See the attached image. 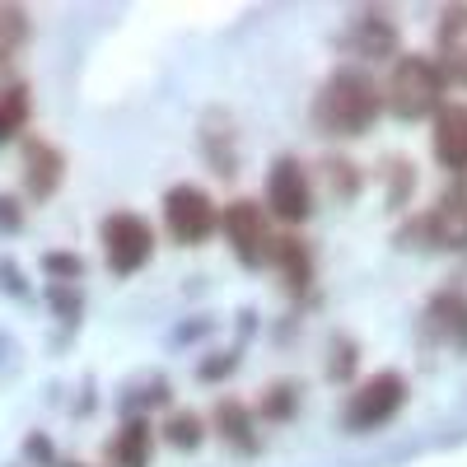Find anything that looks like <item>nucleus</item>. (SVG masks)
Instances as JSON below:
<instances>
[{
	"label": "nucleus",
	"mask_w": 467,
	"mask_h": 467,
	"mask_svg": "<svg viewBox=\"0 0 467 467\" xmlns=\"http://www.w3.org/2000/svg\"><path fill=\"white\" fill-rule=\"evenodd\" d=\"M383 112V89L369 80L365 70H337L332 80L314 99V127L323 136H365Z\"/></svg>",
	"instance_id": "obj_1"
},
{
	"label": "nucleus",
	"mask_w": 467,
	"mask_h": 467,
	"mask_svg": "<svg viewBox=\"0 0 467 467\" xmlns=\"http://www.w3.org/2000/svg\"><path fill=\"white\" fill-rule=\"evenodd\" d=\"M444 89L449 80L440 75L435 57H402L388 75V89H383V103L393 108V117L402 122H420V117H435L444 108Z\"/></svg>",
	"instance_id": "obj_2"
},
{
	"label": "nucleus",
	"mask_w": 467,
	"mask_h": 467,
	"mask_svg": "<svg viewBox=\"0 0 467 467\" xmlns=\"http://www.w3.org/2000/svg\"><path fill=\"white\" fill-rule=\"evenodd\" d=\"M407 402V379L398 369H383L374 379H365L346 402V431L350 435H369L379 425H388Z\"/></svg>",
	"instance_id": "obj_3"
},
{
	"label": "nucleus",
	"mask_w": 467,
	"mask_h": 467,
	"mask_svg": "<svg viewBox=\"0 0 467 467\" xmlns=\"http://www.w3.org/2000/svg\"><path fill=\"white\" fill-rule=\"evenodd\" d=\"M99 239H103V257H108V266L117 271V276H136V271L154 257V229L131 211L103 215Z\"/></svg>",
	"instance_id": "obj_4"
},
{
	"label": "nucleus",
	"mask_w": 467,
	"mask_h": 467,
	"mask_svg": "<svg viewBox=\"0 0 467 467\" xmlns=\"http://www.w3.org/2000/svg\"><path fill=\"white\" fill-rule=\"evenodd\" d=\"M215 220H220V211H215V202L206 197L197 182L169 187V197H164V224H169V234H173L178 244H187V248L206 244L211 234H215Z\"/></svg>",
	"instance_id": "obj_5"
},
{
	"label": "nucleus",
	"mask_w": 467,
	"mask_h": 467,
	"mask_svg": "<svg viewBox=\"0 0 467 467\" xmlns=\"http://www.w3.org/2000/svg\"><path fill=\"white\" fill-rule=\"evenodd\" d=\"M266 206H271V215L285 220V224H304L308 215H314V182H308L304 164L290 160V154H281V160L271 164Z\"/></svg>",
	"instance_id": "obj_6"
},
{
	"label": "nucleus",
	"mask_w": 467,
	"mask_h": 467,
	"mask_svg": "<svg viewBox=\"0 0 467 467\" xmlns=\"http://www.w3.org/2000/svg\"><path fill=\"white\" fill-rule=\"evenodd\" d=\"M215 229H224V239L234 248L244 266H262L266 253H271V229H266V215L257 202H229L215 220Z\"/></svg>",
	"instance_id": "obj_7"
},
{
	"label": "nucleus",
	"mask_w": 467,
	"mask_h": 467,
	"mask_svg": "<svg viewBox=\"0 0 467 467\" xmlns=\"http://www.w3.org/2000/svg\"><path fill=\"white\" fill-rule=\"evenodd\" d=\"M420 229L435 248H467V178L431 206V215L420 220Z\"/></svg>",
	"instance_id": "obj_8"
},
{
	"label": "nucleus",
	"mask_w": 467,
	"mask_h": 467,
	"mask_svg": "<svg viewBox=\"0 0 467 467\" xmlns=\"http://www.w3.org/2000/svg\"><path fill=\"white\" fill-rule=\"evenodd\" d=\"M61 178H66V154L52 140H37L33 136L24 145V192H28L33 202H47V197H57Z\"/></svg>",
	"instance_id": "obj_9"
},
{
	"label": "nucleus",
	"mask_w": 467,
	"mask_h": 467,
	"mask_svg": "<svg viewBox=\"0 0 467 467\" xmlns=\"http://www.w3.org/2000/svg\"><path fill=\"white\" fill-rule=\"evenodd\" d=\"M435 66L444 80L453 85H467V5H453L440 15V28H435Z\"/></svg>",
	"instance_id": "obj_10"
},
{
	"label": "nucleus",
	"mask_w": 467,
	"mask_h": 467,
	"mask_svg": "<svg viewBox=\"0 0 467 467\" xmlns=\"http://www.w3.org/2000/svg\"><path fill=\"white\" fill-rule=\"evenodd\" d=\"M435 160L444 173H467V108L462 103H444L435 112Z\"/></svg>",
	"instance_id": "obj_11"
},
{
	"label": "nucleus",
	"mask_w": 467,
	"mask_h": 467,
	"mask_svg": "<svg viewBox=\"0 0 467 467\" xmlns=\"http://www.w3.org/2000/svg\"><path fill=\"white\" fill-rule=\"evenodd\" d=\"M215 435H220L229 449H239V453H257V449H262V435H257L253 411H248L244 402H234V398L215 402Z\"/></svg>",
	"instance_id": "obj_12"
},
{
	"label": "nucleus",
	"mask_w": 467,
	"mask_h": 467,
	"mask_svg": "<svg viewBox=\"0 0 467 467\" xmlns=\"http://www.w3.org/2000/svg\"><path fill=\"white\" fill-rule=\"evenodd\" d=\"M398 24L388 19V15H365L356 19V33H350V47H356V57L365 61H388V57H398Z\"/></svg>",
	"instance_id": "obj_13"
},
{
	"label": "nucleus",
	"mask_w": 467,
	"mask_h": 467,
	"mask_svg": "<svg viewBox=\"0 0 467 467\" xmlns=\"http://www.w3.org/2000/svg\"><path fill=\"white\" fill-rule=\"evenodd\" d=\"M150 453H154V425L145 416H131L112 440V462L117 467H150Z\"/></svg>",
	"instance_id": "obj_14"
},
{
	"label": "nucleus",
	"mask_w": 467,
	"mask_h": 467,
	"mask_svg": "<svg viewBox=\"0 0 467 467\" xmlns=\"http://www.w3.org/2000/svg\"><path fill=\"white\" fill-rule=\"evenodd\" d=\"M266 262H276V266H281V276H285L290 290H304L308 281H314V257H308L304 239H295V234H285V239H271Z\"/></svg>",
	"instance_id": "obj_15"
},
{
	"label": "nucleus",
	"mask_w": 467,
	"mask_h": 467,
	"mask_svg": "<svg viewBox=\"0 0 467 467\" xmlns=\"http://www.w3.org/2000/svg\"><path fill=\"white\" fill-rule=\"evenodd\" d=\"M431 318H435V327L444 332L449 346L467 350V295L462 290H440L435 304H431Z\"/></svg>",
	"instance_id": "obj_16"
},
{
	"label": "nucleus",
	"mask_w": 467,
	"mask_h": 467,
	"mask_svg": "<svg viewBox=\"0 0 467 467\" xmlns=\"http://www.w3.org/2000/svg\"><path fill=\"white\" fill-rule=\"evenodd\" d=\"M28 122V85H5L0 89V145L15 140Z\"/></svg>",
	"instance_id": "obj_17"
},
{
	"label": "nucleus",
	"mask_w": 467,
	"mask_h": 467,
	"mask_svg": "<svg viewBox=\"0 0 467 467\" xmlns=\"http://www.w3.org/2000/svg\"><path fill=\"white\" fill-rule=\"evenodd\" d=\"M24 43H28V15L19 5H0V66H10Z\"/></svg>",
	"instance_id": "obj_18"
},
{
	"label": "nucleus",
	"mask_w": 467,
	"mask_h": 467,
	"mask_svg": "<svg viewBox=\"0 0 467 467\" xmlns=\"http://www.w3.org/2000/svg\"><path fill=\"white\" fill-rule=\"evenodd\" d=\"M164 440L173 444V449H202V440H206V425H202V416L197 411H173L169 420H164Z\"/></svg>",
	"instance_id": "obj_19"
},
{
	"label": "nucleus",
	"mask_w": 467,
	"mask_h": 467,
	"mask_svg": "<svg viewBox=\"0 0 467 467\" xmlns=\"http://www.w3.org/2000/svg\"><path fill=\"white\" fill-rule=\"evenodd\" d=\"M299 407L295 383H271V393H262V420H290Z\"/></svg>",
	"instance_id": "obj_20"
},
{
	"label": "nucleus",
	"mask_w": 467,
	"mask_h": 467,
	"mask_svg": "<svg viewBox=\"0 0 467 467\" xmlns=\"http://www.w3.org/2000/svg\"><path fill=\"white\" fill-rule=\"evenodd\" d=\"M43 271H47L57 285H75V281L85 276V262L75 257V253H47V257H43Z\"/></svg>",
	"instance_id": "obj_21"
},
{
	"label": "nucleus",
	"mask_w": 467,
	"mask_h": 467,
	"mask_svg": "<svg viewBox=\"0 0 467 467\" xmlns=\"http://www.w3.org/2000/svg\"><path fill=\"white\" fill-rule=\"evenodd\" d=\"M323 169H327V182H332V192H337V182H341V202H350V197L360 192V178L350 173L356 164H346V160H327Z\"/></svg>",
	"instance_id": "obj_22"
},
{
	"label": "nucleus",
	"mask_w": 467,
	"mask_h": 467,
	"mask_svg": "<svg viewBox=\"0 0 467 467\" xmlns=\"http://www.w3.org/2000/svg\"><path fill=\"white\" fill-rule=\"evenodd\" d=\"M350 369H356V346H350V341L332 346V365H327V374H332V379H350Z\"/></svg>",
	"instance_id": "obj_23"
},
{
	"label": "nucleus",
	"mask_w": 467,
	"mask_h": 467,
	"mask_svg": "<svg viewBox=\"0 0 467 467\" xmlns=\"http://www.w3.org/2000/svg\"><path fill=\"white\" fill-rule=\"evenodd\" d=\"M0 229H5V234H19L24 229V211H19L15 197H0Z\"/></svg>",
	"instance_id": "obj_24"
},
{
	"label": "nucleus",
	"mask_w": 467,
	"mask_h": 467,
	"mask_svg": "<svg viewBox=\"0 0 467 467\" xmlns=\"http://www.w3.org/2000/svg\"><path fill=\"white\" fill-rule=\"evenodd\" d=\"M234 365H239V356H234V350H224V360H206V365H202V379H220V374H234Z\"/></svg>",
	"instance_id": "obj_25"
},
{
	"label": "nucleus",
	"mask_w": 467,
	"mask_h": 467,
	"mask_svg": "<svg viewBox=\"0 0 467 467\" xmlns=\"http://www.w3.org/2000/svg\"><path fill=\"white\" fill-rule=\"evenodd\" d=\"M66 467H85V462H66Z\"/></svg>",
	"instance_id": "obj_26"
}]
</instances>
